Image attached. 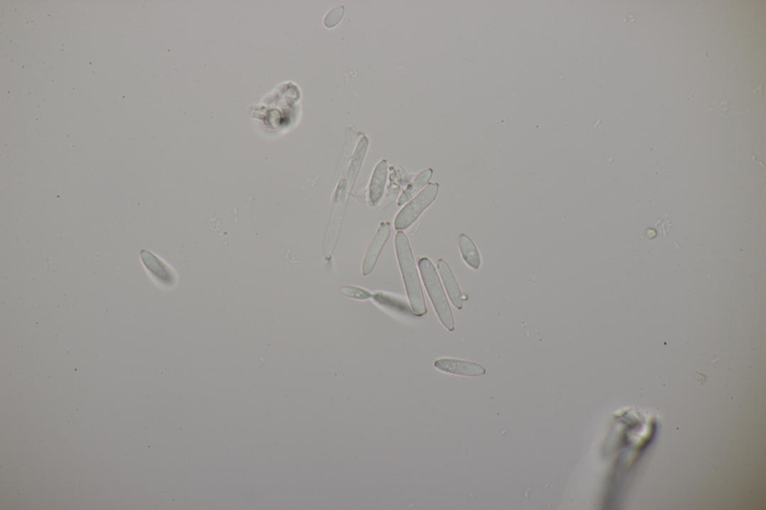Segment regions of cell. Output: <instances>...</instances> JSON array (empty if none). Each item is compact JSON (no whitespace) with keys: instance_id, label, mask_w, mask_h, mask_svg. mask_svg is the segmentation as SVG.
<instances>
[{"instance_id":"cell-2","label":"cell","mask_w":766,"mask_h":510,"mask_svg":"<svg viewBox=\"0 0 766 510\" xmlns=\"http://www.w3.org/2000/svg\"><path fill=\"white\" fill-rule=\"evenodd\" d=\"M418 267L427 294L441 323L447 330L454 331V315L435 266L428 258L422 257L418 260Z\"/></svg>"},{"instance_id":"cell-7","label":"cell","mask_w":766,"mask_h":510,"mask_svg":"<svg viewBox=\"0 0 766 510\" xmlns=\"http://www.w3.org/2000/svg\"><path fill=\"white\" fill-rule=\"evenodd\" d=\"M438 269L447 295H449L454 307L458 310H461L462 305H464V297H462L459 285L450 265L444 260L440 259L438 260Z\"/></svg>"},{"instance_id":"cell-9","label":"cell","mask_w":766,"mask_h":510,"mask_svg":"<svg viewBox=\"0 0 766 510\" xmlns=\"http://www.w3.org/2000/svg\"><path fill=\"white\" fill-rule=\"evenodd\" d=\"M459 247L466 263L472 269L479 270L482 265V260L479 252L472 239L466 235H461L459 238Z\"/></svg>"},{"instance_id":"cell-5","label":"cell","mask_w":766,"mask_h":510,"mask_svg":"<svg viewBox=\"0 0 766 510\" xmlns=\"http://www.w3.org/2000/svg\"><path fill=\"white\" fill-rule=\"evenodd\" d=\"M391 234L390 223H382L371 241L363 263V275H369L377 264L380 255Z\"/></svg>"},{"instance_id":"cell-10","label":"cell","mask_w":766,"mask_h":510,"mask_svg":"<svg viewBox=\"0 0 766 510\" xmlns=\"http://www.w3.org/2000/svg\"><path fill=\"white\" fill-rule=\"evenodd\" d=\"M432 170L430 169L419 173L414 181L408 186L398 198V205L402 206L410 201L420 191L432 178Z\"/></svg>"},{"instance_id":"cell-4","label":"cell","mask_w":766,"mask_h":510,"mask_svg":"<svg viewBox=\"0 0 766 510\" xmlns=\"http://www.w3.org/2000/svg\"><path fill=\"white\" fill-rule=\"evenodd\" d=\"M140 255L143 265L157 282L167 287L176 283L175 272L163 260L147 250H142Z\"/></svg>"},{"instance_id":"cell-12","label":"cell","mask_w":766,"mask_h":510,"mask_svg":"<svg viewBox=\"0 0 766 510\" xmlns=\"http://www.w3.org/2000/svg\"><path fill=\"white\" fill-rule=\"evenodd\" d=\"M341 292L345 297L358 300H365L372 298V294L368 291L357 287L345 286L341 289Z\"/></svg>"},{"instance_id":"cell-8","label":"cell","mask_w":766,"mask_h":510,"mask_svg":"<svg viewBox=\"0 0 766 510\" xmlns=\"http://www.w3.org/2000/svg\"><path fill=\"white\" fill-rule=\"evenodd\" d=\"M387 164L385 160L376 167L371 181L369 186V203L371 206H376L383 196L387 180Z\"/></svg>"},{"instance_id":"cell-6","label":"cell","mask_w":766,"mask_h":510,"mask_svg":"<svg viewBox=\"0 0 766 510\" xmlns=\"http://www.w3.org/2000/svg\"><path fill=\"white\" fill-rule=\"evenodd\" d=\"M440 371L459 376H479L486 373V370L479 363L452 358H442L435 363Z\"/></svg>"},{"instance_id":"cell-11","label":"cell","mask_w":766,"mask_h":510,"mask_svg":"<svg viewBox=\"0 0 766 510\" xmlns=\"http://www.w3.org/2000/svg\"><path fill=\"white\" fill-rule=\"evenodd\" d=\"M372 298L379 305L393 312L407 314L411 313L408 303L395 297L379 292L372 295Z\"/></svg>"},{"instance_id":"cell-3","label":"cell","mask_w":766,"mask_h":510,"mask_svg":"<svg viewBox=\"0 0 766 510\" xmlns=\"http://www.w3.org/2000/svg\"><path fill=\"white\" fill-rule=\"evenodd\" d=\"M439 192V184L430 183L418 193L397 215L395 228L398 230L410 227L419 216L435 201Z\"/></svg>"},{"instance_id":"cell-1","label":"cell","mask_w":766,"mask_h":510,"mask_svg":"<svg viewBox=\"0 0 766 510\" xmlns=\"http://www.w3.org/2000/svg\"><path fill=\"white\" fill-rule=\"evenodd\" d=\"M395 243L399 266L412 310L415 315L423 316L427 314V310L408 238L403 231H398Z\"/></svg>"}]
</instances>
